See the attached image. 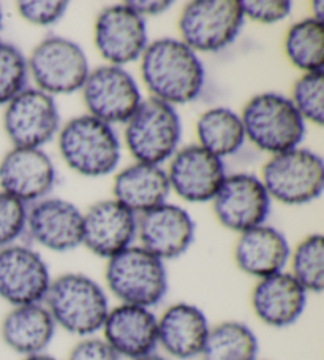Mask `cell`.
Returning a JSON list of instances; mask_svg holds the SVG:
<instances>
[{
    "mask_svg": "<svg viewBox=\"0 0 324 360\" xmlns=\"http://www.w3.org/2000/svg\"><path fill=\"white\" fill-rule=\"evenodd\" d=\"M141 78L151 97L176 108L195 102L205 83L199 54L180 39L163 37L147 45L141 56Z\"/></svg>",
    "mask_w": 324,
    "mask_h": 360,
    "instance_id": "6da1fadb",
    "label": "cell"
},
{
    "mask_svg": "<svg viewBox=\"0 0 324 360\" xmlns=\"http://www.w3.org/2000/svg\"><path fill=\"white\" fill-rule=\"evenodd\" d=\"M45 307L55 326L76 337H93L109 313L108 292L84 273H64L53 278Z\"/></svg>",
    "mask_w": 324,
    "mask_h": 360,
    "instance_id": "7a4b0ae2",
    "label": "cell"
},
{
    "mask_svg": "<svg viewBox=\"0 0 324 360\" xmlns=\"http://www.w3.org/2000/svg\"><path fill=\"white\" fill-rule=\"evenodd\" d=\"M60 158L81 176L102 178L121 164L122 145L113 126L90 115L73 117L58 134Z\"/></svg>",
    "mask_w": 324,
    "mask_h": 360,
    "instance_id": "3957f363",
    "label": "cell"
},
{
    "mask_svg": "<svg viewBox=\"0 0 324 360\" xmlns=\"http://www.w3.org/2000/svg\"><path fill=\"white\" fill-rule=\"evenodd\" d=\"M241 121L245 140L271 156L299 148L305 136L302 116L290 97L278 92L253 96L242 108Z\"/></svg>",
    "mask_w": 324,
    "mask_h": 360,
    "instance_id": "277c9868",
    "label": "cell"
},
{
    "mask_svg": "<svg viewBox=\"0 0 324 360\" xmlns=\"http://www.w3.org/2000/svg\"><path fill=\"white\" fill-rule=\"evenodd\" d=\"M106 288L121 303L154 308L168 292V270L161 259L140 245H132L108 259Z\"/></svg>",
    "mask_w": 324,
    "mask_h": 360,
    "instance_id": "5b68a950",
    "label": "cell"
},
{
    "mask_svg": "<svg viewBox=\"0 0 324 360\" xmlns=\"http://www.w3.org/2000/svg\"><path fill=\"white\" fill-rule=\"evenodd\" d=\"M123 126V143L135 162L163 165L179 150L182 121L176 108L157 98H142Z\"/></svg>",
    "mask_w": 324,
    "mask_h": 360,
    "instance_id": "8992f818",
    "label": "cell"
},
{
    "mask_svg": "<svg viewBox=\"0 0 324 360\" xmlns=\"http://www.w3.org/2000/svg\"><path fill=\"white\" fill-rule=\"evenodd\" d=\"M261 181L271 200L290 207L320 198L324 188V164L320 154L307 148L272 154L261 170Z\"/></svg>",
    "mask_w": 324,
    "mask_h": 360,
    "instance_id": "52a82bcc",
    "label": "cell"
},
{
    "mask_svg": "<svg viewBox=\"0 0 324 360\" xmlns=\"http://www.w3.org/2000/svg\"><path fill=\"white\" fill-rule=\"evenodd\" d=\"M29 78L34 88L49 96H68L83 89L90 65L76 41L51 35L43 39L27 58Z\"/></svg>",
    "mask_w": 324,
    "mask_h": 360,
    "instance_id": "ba28073f",
    "label": "cell"
},
{
    "mask_svg": "<svg viewBox=\"0 0 324 360\" xmlns=\"http://www.w3.org/2000/svg\"><path fill=\"white\" fill-rule=\"evenodd\" d=\"M241 0H193L179 16V34L195 53H219L238 39L244 26Z\"/></svg>",
    "mask_w": 324,
    "mask_h": 360,
    "instance_id": "9c48e42d",
    "label": "cell"
},
{
    "mask_svg": "<svg viewBox=\"0 0 324 360\" xmlns=\"http://www.w3.org/2000/svg\"><path fill=\"white\" fill-rule=\"evenodd\" d=\"M87 115L109 126L126 124L142 102L140 84L126 67L100 65L90 70L83 86Z\"/></svg>",
    "mask_w": 324,
    "mask_h": 360,
    "instance_id": "30bf717a",
    "label": "cell"
},
{
    "mask_svg": "<svg viewBox=\"0 0 324 360\" xmlns=\"http://www.w3.org/2000/svg\"><path fill=\"white\" fill-rule=\"evenodd\" d=\"M4 129L13 148H43L60 130L55 97L27 86L5 105Z\"/></svg>",
    "mask_w": 324,
    "mask_h": 360,
    "instance_id": "8fae6325",
    "label": "cell"
},
{
    "mask_svg": "<svg viewBox=\"0 0 324 360\" xmlns=\"http://www.w3.org/2000/svg\"><path fill=\"white\" fill-rule=\"evenodd\" d=\"M271 203V197L259 176L244 172L227 175L212 198L215 218L228 231L238 233L266 224Z\"/></svg>",
    "mask_w": 324,
    "mask_h": 360,
    "instance_id": "7c38bea8",
    "label": "cell"
},
{
    "mask_svg": "<svg viewBox=\"0 0 324 360\" xmlns=\"http://www.w3.org/2000/svg\"><path fill=\"white\" fill-rule=\"evenodd\" d=\"M93 43L109 65L126 67L140 60L149 45L147 24L127 2L109 5L95 18Z\"/></svg>",
    "mask_w": 324,
    "mask_h": 360,
    "instance_id": "4fadbf2b",
    "label": "cell"
},
{
    "mask_svg": "<svg viewBox=\"0 0 324 360\" xmlns=\"http://www.w3.org/2000/svg\"><path fill=\"white\" fill-rule=\"evenodd\" d=\"M51 281L46 260L34 248L15 243L0 250V299L11 307L43 303Z\"/></svg>",
    "mask_w": 324,
    "mask_h": 360,
    "instance_id": "5bb4252c",
    "label": "cell"
},
{
    "mask_svg": "<svg viewBox=\"0 0 324 360\" xmlns=\"http://www.w3.org/2000/svg\"><path fill=\"white\" fill-rule=\"evenodd\" d=\"M171 191L189 203L212 202L223 179L227 167L199 145H187L174 153L166 170Z\"/></svg>",
    "mask_w": 324,
    "mask_h": 360,
    "instance_id": "9a60e30c",
    "label": "cell"
},
{
    "mask_svg": "<svg viewBox=\"0 0 324 360\" xmlns=\"http://www.w3.org/2000/svg\"><path fill=\"white\" fill-rule=\"evenodd\" d=\"M58 172L43 148H11L0 160V191L24 205L49 195Z\"/></svg>",
    "mask_w": 324,
    "mask_h": 360,
    "instance_id": "2e32d148",
    "label": "cell"
},
{
    "mask_svg": "<svg viewBox=\"0 0 324 360\" xmlns=\"http://www.w3.org/2000/svg\"><path fill=\"white\" fill-rule=\"evenodd\" d=\"M195 221L179 205L165 202L138 216L136 240L163 262L184 256L195 241Z\"/></svg>",
    "mask_w": 324,
    "mask_h": 360,
    "instance_id": "e0dca14e",
    "label": "cell"
},
{
    "mask_svg": "<svg viewBox=\"0 0 324 360\" xmlns=\"http://www.w3.org/2000/svg\"><path fill=\"white\" fill-rule=\"evenodd\" d=\"M138 216L114 198L93 203L83 213V245L93 256L111 259L135 245Z\"/></svg>",
    "mask_w": 324,
    "mask_h": 360,
    "instance_id": "ac0fdd59",
    "label": "cell"
},
{
    "mask_svg": "<svg viewBox=\"0 0 324 360\" xmlns=\"http://www.w3.org/2000/svg\"><path fill=\"white\" fill-rule=\"evenodd\" d=\"M26 232L48 251H73L83 245V211L65 198L46 197L27 208Z\"/></svg>",
    "mask_w": 324,
    "mask_h": 360,
    "instance_id": "d6986e66",
    "label": "cell"
},
{
    "mask_svg": "<svg viewBox=\"0 0 324 360\" xmlns=\"http://www.w3.org/2000/svg\"><path fill=\"white\" fill-rule=\"evenodd\" d=\"M157 316L151 308L119 303L103 322V340L121 359H138L158 349Z\"/></svg>",
    "mask_w": 324,
    "mask_h": 360,
    "instance_id": "ffe728a7",
    "label": "cell"
},
{
    "mask_svg": "<svg viewBox=\"0 0 324 360\" xmlns=\"http://www.w3.org/2000/svg\"><path fill=\"white\" fill-rule=\"evenodd\" d=\"M209 330V319L201 308L177 302L157 319L158 347L171 360L196 359L201 356Z\"/></svg>",
    "mask_w": 324,
    "mask_h": 360,
    "instance_id": "44dd1931",
    "label": "cell"
},
{
    "mask_svg": "<svg viewBox=\"0 0 324 360\" xmlns=\"http://www.w3.org/2000/svg\"><path fill=\"white\" fill-rule=\"evenodd\" d=\"M309 292L288 271L258 279L250 303L257 318L274 328H285L301 319L307 307Z\"/></svg>",
    "mask_w": 324,
    "mask_h": 360,
    "instance_id": "7402d4cb",
    "label": "cell"
},
{
    "mask_svg": "<svg viewBox=\"0 0 324 360\" xmlns=\"http://www.w3.org/2000/svg\"><path fill=\"white\" fill-rule=\"evenodd\" d=\"M291 248L278 229L261 224L239 233L234 246V262L242 273L257 279L285 271Z\"/></svg>",
    "mask_w": 324,
    "mask_h": 360,
    "instance_id": "603a6c76",
    "label": "cell"
},
{
    "mask_svg": "<svg viewBox=\"0 0 324 360\" xmlns=\"http://www.w3.org/2000/svg\"><path fill=\"white\" fill-rule=\"evenodd\" d=\"M171 188L161 165L133 162L117 173L113 183V198L140 216L168 202Z\"/></svg>",
    "mask_w": 324,
    "mask_h": 360,
    "instance_id": "cb8c5ba5",
    "label": "cell"
},
{
    "mask_svg": "<svg viewBox=\"0 0 324 360\" xmlns=\"http://www.w3.org/2000/svg\"><path fill=\"white\" fill-rule=\"evenodd\" d=\"M54 319L45 303L11 307L0 326V335L7 347L22 357L46 352L55 335Z\"/></svg>",
    "mask_w": 324,
    "mask_h": 360,
    "instance_id": "d4e9b609",
    "label": "cell"
},
{
    "mask_svg": "<svg viewBox=\"0 0 324 360\" xmlns=\"http://www.w3.org/2000/svg\"><path fill=\"white\" fill-rule=\"evenodd\" d=\"M196 145L217 158L234 156L245 143L241 115L227 107L205 110L196 121Z\"/></svg>",
    "mask_w": 324,
    "mask_h": 360,
    "instance_id": "484cf974",
    "label": "cell"
},
{
    "mask_svg": "<svg viewBox=\"0 0 324 360\" xmlns=\"http://www.w3.org/2000/svg\"><path fill=\"white\" fill-rule=\"evenodd\" d=\"M257 333L241 321H223L210 326L201 360H258Z\"/></svg>",
    "mask_w": 324,
    "mask_h": 360,
    "instance_id": "4316f807",
    "label": "cell"
},
{
    "mask_svg": "<svg viewBox=\"0 0 324 360\" xmlns=\"http://www.w3.org/2000/svg\"><path fill=\"white\" fill-rule=\"evenodd\" d=\"M285 54L302 73L320 72L324 67V22L304 18L291 24L285 37Z\"/></svg>",
    "mask_w": 324,
    "mask_h": 360,
    "instance_id": "83f0119b",
    "label": "cell"
},
{
    "mask_svg": "<svg viewBox=\"0 0 324 360\" xmlns=\"http://www.w3.org/2000/svg\"><path fill=\"white\" fill-rule=\"evenodd\" d=\"M290 275L309 294H321L324 289V238L321 233L307 235L290 252Z\"/></svg>",
    "mask_w": 324,
    "mask_h": 360,
    "instance_id": "f1b7e54d",
    "label": "cell"
},
{
    "mask_svg": "<svg viewBox=\"0 0 324 360\" xmlns=\"http://www.w3.org/2000/svg\"><path fill=\"white\" fill-rule=\"evenodd\" d=\"M27 58L20 48L0 41V107L10 103L27 88Z\"/></svg>",
    "mask_w": 324,
    "mask_h": 360,
    "instance_id": "f546056e",
    "label": "cell"
},
{
    "mask_svg": "<svg viewBox=\"0 0 324 360\" xmlns=\"http://www.w3.org/2000/svg\"><path fill=\"white\" fill-rule=\"evenodd\" d=\"M290 101L302 120L323 126L324 122V75L323 70L302 73L292 86Z\"/></svg>",
    "mask_w": 324,
    "mask_h": 360,
    "instance_id": "4dcf8cb0",
    "label": "cell"
},
{
    "mask_svg": "<svg viewBox=\"0 0 324 360\" xmlns=\"http://www.w3.org/2000/svg\"><path fill=\"white\" fill-rule=\"evenodd\" d=\"M27 205L0 191V250L15 245L26 232Z\"/></svg>",
    "mask_w": 324,
    "mask_h": 360,
    "instance_id": "1f68e13d",
    "label": "cell"
},
{
    "mask_svg": "<svg viewBox=\"0 0 324 360\" xmlns=\"http://www.w3.org/2000/svg\"><path fill=\"white\" fill-rule=\"evenodd\" d=\"M68 2L64 0H22L18 2V13L32 26L48 27L65 16Z\"/></svg>",
    "mask_w": 324,
    "mask_h": 360,
    "instance_id": "d6a6232c",
    "label": "cell"
},
{
    "mask_svg": "<svg viewBox=\"0 0 324 360\" xmlns=\"http://www.w3.org/2000/svg\"><path fill=\"white\" fill-rule=\"evenodd\" d=\"M244 20L258 24H277L291 15L292 5L288 0H242Z\"/></svg>",
    "mask_w": 324,
    "mask_h": 360,
    "instance_id": "836d02e7",
    "label": "cell"
},
{
    "mask_svg": "<svg viewBox=\"0 0 324 360\" xmlns=\"http://www.w3.org/2000/svg\"><path fill=\"white\" fill-rule=\"evenodd\" d=\"M67 360H121L103 338L86 337L81 338L68 354Z\"/></svg>",
    "mask_w": 324,
    "mask_h": 360,
    "instance_id": "e575fe53",
    "label": "cell"
},
{
    "mask_svg": "<svg viewBox=\"0 0 324 360\" xmlns=\"http://www.w3.org/2000/svg\"><path fill=\"white\" fill-rule=\"evenodd\" d=\"M128 7L132 8L136 15L141 16L142 20H147V18L160 16L166 13L168 10H171L173 2L170 0H130Z\"/></svg>",
    "mask_w": 324,
    "mask_h": 360,
    "instance_id": "d590c367",
    "label": "cell"
},
{
    "mask_svg": "<svg viewBox=\"0 0 324 360\" xmlns=\"http://www.w3.org/2000/svg\"><path fill=\"white\" fill-rule=\"evenodd\" d=\"M313 20L324 22V2L321 0H316V2H311V16Z\"/></svg>",
    "mask_w": 324,
    "mask_h": 360,
    "instance_id": "8d00e7d4",
    "label": "cell"
},
{
    "mask_svg": "<svg viewBox=\"0 0 324 360\" xmlns=\"http://www.w3.org/2000/svg\"><path fill=\"white\" fill-rule=\"evenodd\" d=\"M133 360H171L170 357H166L165 354H158L157 351L147 354V356H142L138 359H133Z\"/></svg>",
    "mask_w": 324,
    "mask_h": 360,
    "instance_id": "74e56055",
    "label": "cell"
},
{
    "mask_svg": "<svg viewBox=\"0 0 324 360\" xmlns=\"http://www.w3.org/2000/svg\"><path fill=\"white\" fill-rule=\"evenodd\" d=\"M22 360H58L53 356H49L48 352H41V354H35V356H29V357H24Z\"/></svg>",
    "mask_w": 324,
    "mask_h": 360,
    "instance_id": "f35d334b",
    "label": "cell"
},
{
    "mask_svg": "<svg viewBox=\"0 0 324 360\" xmlns=\"http://www.w3.org/2000/svg\"><path fill=\"white\" fill-rule=\"evenodd\" d=\"M0 30H2V8H0Z\"/></svg>",
    "mask_w": 324,
    "mask_h": 360,
    "instance_id": "ab89813d",
    "label": "cell"
},
{
    "mask_svg": "<svg viewBox=\"0 0 324 360\" xmlns=\"http://www.w3.org/2000/svg\"><path fill=\"white\" fill-rule=\"evenodd\" d=\"M258 360H261V359H258Z\"/></svg>",
    "mask_w": 324,
    "mask_h": 360,
    "instance_id": "60d3db41",
    "label": "cell"
}]
</instances>
